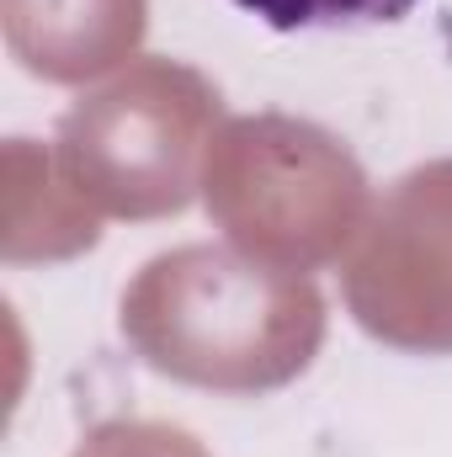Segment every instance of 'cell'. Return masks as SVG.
I'll return each instance as SVG.
<instances>
[{"instance_id": "6da1fadb", "label": "cell", "mask_w": 452, "mask_h": 457, "mask_svg": "<svg viewBox=\"0 0 452 457\" xmlns=\"http://www.w3.org/2000/svg\"><path fill=\"white\" fill-rule=\"evenodd\" d=\"M234 5L272 32H362L405 21L421 0H234Z\"/></svg>"}]
</instances>
